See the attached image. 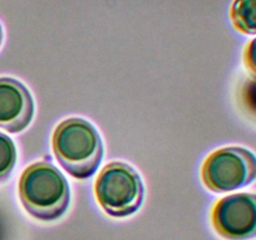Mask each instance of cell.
<instances>
[{"instance_id": "52a82bcc", "label": "cell", "mask_w": 256, "mask_h": 240, "mask_svg": "<svg viewBox=\"0 0 256 240\" xmlns=\"http://www.w3.org/2000/svg\"><path fill=\"white\" fill-rule=\"evenodd\" d=\"M230 16L238 30L245 34H256V0H235Z\"/></svg>"}, {"instance_id": "3957f363", "label": "cell", "mask_w": 256, "mask_h": 240, "mask_svg": "<svg viewBox=\"0 0 256 240\" xmlns=\"http://www.w3.org/2000/svg\"><path fill=\"white\" fill-rule=\"evenodd\" d=\"M95 196L104 212L112 216H129L142 206L144 185L130 165L114 162L100 172L95 182Z\"/></svg>"}, {"instance_id": "30bf717a", "label": "cell", "mask_w": 256, "mask_h": 240, "mask_svg": "<svg viewBox=\"0 0 256 240\" xmlns=\"http://www.w3.org/2000/svg\"><path fill=\"white\" fill-rule=\"evenodd\" d=\"M245 64L256 75V38L250 42V44L246 46L244 54Z\"/></svg>"}, {"instance_id": "5b68a950", "label": "cell", "mask_w": 256, "mask_h": 240, "mask_svg": "<svg viewBox=\"0 0 256 240\" xmlns=\"http://www.w3.org/2000/svg\"><path fill=\"white\" fill-rule=\"evenodd\" d=\"M212 222L218 234L228 240H249L256 236V195H229L215 204Z\"/></svg>"}, {"instance_id": "ba28073f", "label": "cell", "mask_w": 256, "mask_h": 240, "mask_svg": "<svg viewBox=\"0 0 256 240\" xmlns=\"http://www.w3.org/2000/svg\"><path fill=\"white\" fill-rule=\"evenodd\" d=\"M16 162V149L8 135L0 132V182L6 179Z\"/></svg>"}, {"instance_id": "8992f818", "label": "cell", "mask_w": 256, "mask_h": 240, "mask_svg": "<svg viewBox=\"0 0 256 240\" xmlns=\"http://www.w3.org/2000/svg\"><path fill=\"white\" fill-rule=\"evenodd\" d=\"M34 115L29 90L18 80L0 78V128L10 132H22Z\"/></svg>"}, {"instance_id": "9c48e42d", "label": "cell", "mask_w": 256, "mask_h": 240, "mask_svg": "<svg viewBox=\"0 0 256 240\" xmlns=\"http://www.w3.org/2000/svg\"><path fill=\"white\" fill-rule=\"evenodd\" d=\"M242 102L245 109L256 116V78L249 79L242 85Z\"/></svg>"}, {"instance_id": "6da1fadb", "label": "cell", "mask_w": 256, "mask_h": 240, "mask_svg": "<svg viewBox=\"0 0 256 240\" xmlns=\"http://www.w3.org/2000/svg\"><path fill=\"white\" fill-rule=\"evenodd\" d=\"M19 196L30 215L42 222H52L66 212L70 189L62 172L52 162H38L22 172Z\"/></svg>"}, {"instance_id": "8fae6325", "label": "cell", "mask_w": 256, "mask_h": 240, "mask_svg": "<svg viewBox=\"0 0 256 240\" xmlns=\"http://www.w3.org/2000/svg\"><path fill=\"white\" fill-rule=\"evenodd\" d=\"M2 25H0V45H2Z\"/></svg>"}, {"instance_id": "277c9868", "label": "cell", "mask_w": 256, "mask_h": 240, "mask_svg": "<svg viewBox=\"0 0 256 240\" xmlns=\"http://www.w3.org/2000/svg\"><path fill=\"white\" fill-rule=\"evenodd\" d=\"M202 176L212 192L240 189L256 180V156L244 148H222L206 158Z\"/></svg>"}, {"instance_id": "7a4b0ae2", "label": "cell", "mask_w": 256, "mask_h": 240, "mask_svg": "<svg viewBox=\"0 0 256 240\" xmlns=\"http://www.w3.org/2000/svg\"><path fill=\"white\" fill-rule=\"evenodd\" d=\"M52 149L62 168L76 179H88L95 174L104 150L98 130L79 118L58 125L52 135Z\"/></svg>"}]
</instances>
